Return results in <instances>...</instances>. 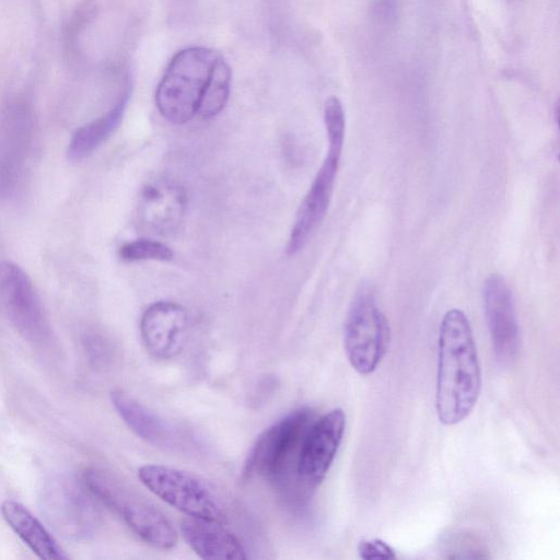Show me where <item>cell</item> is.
Wrapping results in <instances>:
<instances>
[{
  "instance_id": "1",
  "label": "cell",
  "mask_w": 560,
  "mask_h": 560,
  "mask_svg": "<svg viewBox=\"0 0 560 560\" xmlns=\"http://www.w3.org/2000/svg\"><path fill=\"white\" fill-rule=\"evenodd\" d=\"M481 372L472 330L466 314L448 310L439 329L435 409L441 423L465 420L479 398Z\"/></svg>"
},
{
  "instance_id": "2",
  "label": "cell",
  "mask_w": 560,
  "mask_h": 560,
  "mask_svg": "<svg viewBox=\"0 0 560 560\" xmlns=\"http://www.w3.org/2000/svg\"><path fill=\"white\" fill-rule=\"evenodd\" d=\"M221 57L218 51L201 46L188 47L174 55L155 91V104L164 119L183 125L197 116Z\"/></svg>"
},
{
  "instance_id": "3",
  "label": "cell",
  "mask_w": 560,
  "mask_h": 560,
  "mask_svg": "<svg viewBox=\"0 0 560 560\" xmlns=\"http://www.w3.org/2000/svg\"><path fill=\"white\" fill-rule=\"evenodd\" d=\"M324 121L328 143L326 156L298 210L287 245L289 255L305 246L324 220L331 200L346 133L343 106L336 96L325 103Z\"/></svg>"
},
{
  "instance_id": "4",
  "label": "cell",
  "mask_w": 560,
  "mask_h": 560,
  "mask_svg": "<svg viewBox=\"0 0 560 560\" xmlns=\"http://www.w3.org/2000/svg\"><path fill=\"white\" fill-rule=\"evenodd\" d=\"M82 479L94 497L116 513L143 541L159 549H171L176 545L177 532L170 520L117 478L104 470L89 468Z\"/></svg>"
},
{
  "instance_id": "5",
  "label": "cell",
  "mask_w": 560,
  "mask_h": 560,
  "mask_svg": "<svg viewBox=\"0 0 560 560\" xmlns=\"http://www.w3.org/2000/svg\"><path fill=\"white\" fill-rule=\"evenodd\" d=\"M94 494L83 479L69 472L49 476L38 493L39 511L62 538L83 541L96 532L101 515Z\"/></svg>"
},
{
  "instance_id": "6",
  "label": "cell",
  "mask_w": 560,
  "mask_h": 560,
  "mask_svg": "<svg viewBox=\"0 0 560 560\" xmlns=\"http://www.w3.org/2000/svg\"><path fill=\"white\" fill-rule=\"evenodd\" d=\"M390 342L388 320L372 294L359 293L345 323V351L351 366L362 375L373 373Z\"/></svg>"
},
{
  "instance_id": "7",
  "label": "cell",
  "mask_w": 560,
  "mask_h": 560,
  "mask_svg": "<svg viewBox=\"0 0 560 560\" xmlns=\"http://www.w3.org/2000/svg\"><path fill=\"white\" fill-rule=\"evenodd\" d=\"M141 482L156 497L187 516L225 521L222 503L212 488L199 477L164 465H143Z\"/></svg>"
},
{
  "instance_id": "8",
  "label": "cell",
  "mask_w": 560,
  "mask_h": 560,
  "mask_svg": "<svg viewBox=\"0 0 560 560\" xmlns=\"http://www.w3.org/2000/svg\"><path fill=\"white\" fill-rule=\"evenodd\" d=\"M314 416L312 409L303 407L266 429L247 455L244 476L281 477L299 451L307 429L315 420Z\"/></svg>"
},
{
  "instance_id": "9",
  "label": "cell",
  "mask_w": 560,
  "mask_h": 560,
  "mask_svg": "<svg viewBox=\"0 0 560 560\" xmlns=\"http://www.w3.org/2000/svg\"><path fill=\"white\" fill-rule=\"evenodd\" d=\"M346 429V415L336 408L315 419L307 429L296 456L300 481L308 488L318 486L328 472Z\"/></svg>"
},
{
  "instance_id": "10",
  "label": "cell",
  "mask_w": 560,
  "mask_h": 560,
  "mask_svg": "<svg viewBox=\"0 0 560 560\" xmlns=\"http://www.w3.org/2000/svg\"><path fill=\"white\" fill-rule=\"evenodd\" d=\"M0 298L25 339L46 341L49 328L35 288L24 270L8 260L0 261Z\"/></svg>"
},
{
  "instance_id": "11",
  "label": "cell",
  "mask_w": 560,
  "mask_h": 560,
  "mask_svg": "<svg viewBox=\"0 0 560 560\" xmlns=\"http://www.w3.org/2000/svg\"><path fill=\"white\" fill-rule=\"evenodd\" d=\"M483 305L494 353L509 363L518 352L521 336L512 291L502 276L492 273L486 279Z\"/></svg>"
},
{
  "instance_id": "12",
  "label": "cell",
  "mask_w": 560,
  "mask_h": 560,
  "mask_svg": "<svg viewBox=\"0 0 560 560\" xmlns=\"http://www.w3.org/2000/svg\"><path fill=\"white\" fill-rule=\"evenodd\" d=\"M188 330V314L178 303L159 301L143 312L140 334L147 351L155 359L168 360L183 349Z\"/></svg>"
},
{
  "instance_id": "13",
  "label": "cell",
  "mask_w": 560,
  "mask_h": 560,
  "mask_svg": "<svg viewBox=\"0 0 560 560\" xmlns=\"http://www.w3.org/2000/svg\"><path fill=\"white\" fill-rule=\"evenodd\" d=\"M185 208V191L172 180L155 179L142 188L139 215L142 223L154 233L168 234L177 230Z\"/></svg>"
},
{
  "instance_id": "14",
  "label": "cell",
  "mask_w": 560,
  "mask_h": 560,
  "mask_svg": "<svg viewBox=\"0 0 560 560\" xmlns=\"http://www.w3.org/2000/svg\"><path fill=\"white\" fill-rule=\"evenodd\" d=\"M180 534L201 559L244 560L247 558L240 539L220 521L187 516L180 523Z\"/></svg>"
},
{
  "instance_id": "15",
  "label": "cell",
  "mask_w": 560,
  "mask_h": 560,
  "mask_svg": "<svg viewBox=\"0 0 560 560\" xmlns=\"http://www.w3.org/2000/svg\"><path fill=\"white\" fill-rule=\"evenodd\" d=\"M110 400L122 421L138 436L159 447H175L174 430L141 401L121 389L113 390Z\"/></svg>"
},
{
  "instance_id": "16",
  "label": "cell",
  "mask_w": 560,
  "mask_h": 560,
  "mask_svg": "<svg viewBox=\"0 0 560 560\" xmlns=\"http://www.w3.org/2000/svg\"><path fill=\"white\" fill-rule=\"evenodd\" d=\"M1 513L13 532L39 559H68L49 532L22 503L7 500L1 504Z\"/></svg>"
},
{
  "instance_id": "17",
  "label": "cell",
  "mask_w": 560,
  "mask_h": 560,
  "mask_svg": "<svg viewBox=\"0 0 560 560\" xmlns=\"http://www.w3.org/2000/svg\"><path fill=\"white\" fill-rule=\"evenodd\" d=\"M128 97L127 89L108 112L74 131L68 145L71 161L86 158L109 138L122 119Z\"/></svg>"
},
{
  "instance_id": "18",
  "label": "cell",
  "mask_w": 560,
  "mask_h": 560,
  "mask_svg": "<svg viewBox=\"0 0 560 560\" xmlns=\"http://www.w3.org/2000/svg\"><path fill=\"white\" fill-rule=\"evenodd\" d=\"M231 83L232 70L221 57L201 98L197 116L201 119H210L220 114L229 101Z\"/></svg>"
},
{
  "instance_id": "19",
  "label": "cell",
  "mask_w": 560,
  "mask_h": 560,
  "mask_svg": "<svg viewBox=\"0 0 560 560\" xmlns=\"http://www.w3.org/2000/svg\"><path fill=\"white\" fill-rule=\"evenodd\" d=\"M119 257L127 262L144 260L170 261L174 257V253L167 245L159 241L139 238L121 245Z\"/></svg>"
},
{
  "instance_id": "20",
  "label": "cell",
  "mask_w": 560,
  "mask_h": 560,
  "mask_svg": "<svg viewBox=\"0 0 560 560\" xmlns=\"http://www.w3.org/2000/svg\"><path fill=\"white\" fill-rule=\"evenodd\" d=\"M358 552L361 559H394V549L380 538L361 540L358 545Z\"/></svg>"
}]
</instances>
